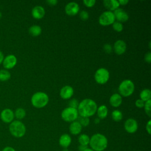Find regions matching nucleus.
Instances as JSON below:
<instances>
[{"label": "nucleus", "instance_id": "nucleus-1", "mask_svg": "<svg viewBox=\"0 0 151 151\" xmlns=\"http://www.w3.org/2000/svg\"><path fill=\"white\" fill-rule=\"evenodd\" d=\"M97 109V104L93 100L86 99L78 104L77 109L80 116L89 117L96 113Z\"/></svg>", "mask_w": 151, "mask_h": 151}, {"label": "nucleus", "instance_id": "nucleus-2", "mask_svg": "<svg viewBox=\"0 0 151 151\" xmlns=\"http://www.w3.org/2000/svg\"><path fill=\"white\" fill-rule=\"evenodd\" d=\"M90 147L94 151H104L108 146L107 137L101 133H95L90 138Z\"/></svg>", "mask_w": 151, "mask_h": 151}, {"label": "nucleus", "instance_id": "nucleus-3", "mask_svg": "<svg viewBox=\"0 0 151 151\" xmlns=\"http://www.w3.org/2000/svg\"><path fill=\"white\" fill-rule=\"evenodd\" d=\"M9 131L12 136L21 138L25 134L26 127L20 120H14L9 124Z\"/></svg>", "mask_w": 151, "mask_h": 151}, {"label": "nucleus", "instance_id": "nucleus-4", "mask_svg": "<svg viewBox=\"0 0 151 151\" xmlns=\"http://www.w3.org/2000/svg\"><path fill=\"white\" fill-rule=\"evenodd\" d=\"M49 97L48 95L41 91H38L34 93L31 99V104L36 108H42L45 107L48 103Z\"/></svg>", "mask_w": 151, "mask_h": 151}, {"label": "nucleus", "instance_id": "nucleus-5", "mask_svg": "<svg viewBox=\"0 0 151 151\" xmlns=\"http://www.w3.org/2000/svg\"><path fill=\"white\" fill-rule=\"evenodd\" d=\"M118 90L121 96L129 97L134 92V84L130 80H124L119 84Z\"/></svg>", "mask_w": 151, "mask_h": 151}, {"label": "nucleus", "instance_id": "nucleus-6", "mask_svg": "<svg viewBox=\"0 0 151 151\" xmlns=\"http://www.w3.org/2000/svg\"><path fill=\"white\" fill-rule=\"evenodd\" d=\"M61 118L63 120L67 122H73L76 121L78 117L77 109L73 107H67L61 112Z\"/></svg>", "mask_w": 151, "mask_h": 151}, {"label": "nucleus", "instance_id": "nucleus-7", "mask_svg": "<svg viewBox=\"0 0 151 151\" xmlns=\"http://www.w3.org/2000/svg\"><path fill=\"white\" fill-rule=\"evenodd\" d=\"M110 74L109 71L104 68H100L95 73L94 79L96 81L100 84H104L107 82L109 79Z\"/></svg>", "mask_w": 151, "mask_h": 151}, {"label": "nucleus", "instance_id": "nucleus-8", "mask_svg": "<svg viewBox=\"0 0 151 151\" xmlns=\"http://www.w3.org/2000/svg\"><path fill=\"white\" fill-rule=\"evenodd\" d=\"M114 21L115 18L113 12L110 11H107L103 12L100 15L99 18V22L102 26L111 25Z\"/></svg>", "mask_w": 151, "mask_h": 151}, {"label": "nucleus", "instance_id": "nucleus-9", "mask_svg": "<svg viewBox=\"0 0 151 151\" xmlns=\"http://www.w3.org/2000/svg\"><path fill=\"white\" fill-rule=\"evenodd\" d=\"M124 127L127 133H134L138 129V123L135 119L130 118L125 121Z\"/></svg>", "mask_w": 151, "mask_h": 151}, {"label": "nucleus", "instance_id": "nucleus-10", "mask_svg": "<svg viewBox=\"0 0 151 151\" xmlns=\"http://www.w3.org/2000/svg\"><path fill=\"white\" fill-rule=\"evenodd\" d=\"M14 113L10 109H5L2 110L0 114L1 120L5 123H11L14 121Z\"/></svg>", "mask_w": 151, "mask_h": 151}, {"label": "nucleus", "instance_id": "nucleus-11", "mask_svg": "<svg viewBox=\"0 0 151 151\" xmlns=\"http://www.w3.org/2000/svg\"><path fill=\"white\" fill-rule=\"evenodd\" d=\"M79 10V5L76 2H70L65 6V12L69 16L76 15L78 13Z\"/></svg>", "mask_w": 151, "mask_h": 151}, {"label": "nucleus", "instance_id": "nucleus-12", "mask_svg": "<svg viewBox=\"0 0 151 151\" xmlns=\"http://www.w3.org/2000/svg\"><path fill=\"white\" fill-rule=\"evenodd\" d=\"M17 63V57L13 54H9L4 57L2 64L6 69H11L14 68Z\"/></svg>", "mask_w": 151, "mask_h": 151}, {"label": "nucleus", "instance_id": "nucleus-13", "mask_svg": "<svg viewBox=\"0 0 151 151\" xmlns=\"http://www.w3.org/2000/svg\"><path fill=\"white\" fill-rule=\"evenodd\" d=\"M113 14L114 15L115 19L119 22H124L129 19V15L123 9L118 8L114 11Z\"/></svg>", "mask_w": 151, "mask_h": 151}, {"label": "nucleus", "instance_id": "nucleus-14", "mask_svg": "<svg viewBox=\"0 0 151 151\" xmlns=\"http://www.w3.org/2000/svg\"><path fill=\"white\" fill-rule=\"evenodd\" d=\"M113 48L116 54L122 55L124 54L126 50V44L122 40H117L114 44Z\"/></svg>", "mask_w": 151, "mask_h": 151}, {"label": "nucleus", "instance_id": "nucleus-15", "mask_svg": "<svg viewBox=\"0 0 151 151\" xmlns=\"http://www.w3.org/2000/svg\"><path fill=\"white\" fill-rule=\"evenodd\" d=\"M74 93V90L72 87L70 86H64L60 91V96L63 99H70Z\"/></svg>", "mask_w": 151, "mask_h": 151}, {"label": "nucleus", "instance_id": "nucleus-16", "mask_svg": "<svg viewBox=\"0 0 151 151\" xmlns=\"http://www.w3.org/2000/svg\"><path fill=\"white\" fill-rule=\"evenodd\" d=\"M45 9L41 6H36L34 7L31 11V14L33 18L37 19H41L45 15Z\"/></svg>", "mask_w": 151, "mask_h": 151}, {"label": "nucleus", "instance_id": "nucleus-17", "mask_svg": "<svg viewBox=\"0 0 151 151\" xmlns=\"http://www.w3.org/2000/svg\"><path fill=\"white\" fill-rule=\"evenodd\" d=\"M59 145L62 147L68 148L71 143V137L68 134H63L59 138Z\"/></svg>", "mask_w": 151, "mask_h": 151}, {"label": "nucleus", "instance_id": "nucleus-18", "mask_svg": "<svg viewBox=\"0 0 151 151\" xmlns=\"http://www.w3.org/2000/svg\"><path fill=\"white\" fill-rule=\"evenodd\" d=\"M82 128L83 127L78 123V122L76 120L70 123L69 126V131L71 134L77 135L81 133Z\"/></svg>", "mask_w": 151, "mask_h": 151}, {"label": "nucleus", "instance_id": "nucleus-19", "mask_svg": "<svg viewBox=\"0 0 151 151\" xmlns=\"http://www.w3.org/2000/svg\"><path fill=\"white\" fill-rule=\"evenodd\" d=\"M110 104L114 107L120 106L122 103V97L118 93H114L111 96L109 99Z\"/></svg>", "mask_w": 151, "mask_h": 151}, {"label": "nucleus", "instance_id": "nucleus-20", "mask_svg": "<svg viewBox=\"0 0 151 151\" xmlns=\"http://www.w3.org/2000/svg\"><path fill=\"white\" fill-rule=\"evenodd\" d=\"M104 7L110 10V11H114L119 6L118 1L116 0H104L103 2Z\"/></svg>", "mask_w": 151, "mask_h": 151}, {"label": "nucleus", "instance_id": "nucleus-21", "mask_svg": "<svg viewBox=\"0 0 151 151\" xmlns=\"http://www.w3.org/2000/svg\"><path fill=\"white\" fill-rule=\"evenodd\" d=\"M96 112L97 114L98 118H99L100 119H104L107 116L108 109L106 106L101 105L97 107Z\"/></svg>", "mask_w": 151, "mask_h": 151}, {"label": "nucleus", "instance_id": "nucleus-22", "mask_svg": "<svg viewBox=\"0 0 151 151\" xmlns=\"http://www.w3.org/2000/svg\"><path fill=\"white\" fill-rule=\"evenodd\" d=\"M28 31L31 35L33 37H37L41 34L42 29L40 26L37 25H34L29 27Z\"/></svg>", "mask_w": 151, "mask_h": 151}, {"label": "nucleus", "instance_id": "nucleus-23", "mask_svg": "<svg viewBox=\"0 0 151 151\" xmlns=\"http://www.w3.org/2000/svg\"><path fill=\"white\" fill-rule=\"evenodd\" d=\"M151 97V91L149 88L143 89L140 93V99L143 101H147L150 100Z\"/></svg>", "mask_w": 151, "mask_h": 151}, {"label": "nucleus", "instance_id": "nucleus-24", "mask_svg": "<svg viewBox=\"0 0 151 151\" xmlns=\"http://www.w3.org/2000/svg\"><path fill=\"white\" fill-rule=\"evenodd\" d=\"M90 137L86 134H81L78 137V142L80 145L88 146L90 142Z\"/></svg>", "mask_w": 151, "mask_h": 151}, {"label": "nucleus", "instance_id": "nucleus-25", "mask_svg": "<svg viewBox=\"0 0 151 151\" xmlns=\"http://www.w3.org/2000/svg\"><path fill=\"white\" fill-rule=\"evenodd\" d=\"M25 116L26 111L24 109L21 107L17 109V110L14 112V117H15L18 119V120L23 119L25 117Z\"/></svg>", "mask_w": 151, "mask_h": 151}, {"label": "nucleus", "instance_id": "nucleus-26", "mask_svg": "<svg viewBox=\"0 0 151 151\" xmlns=\"http://www.w3.org/2000/svg\"><path fill=\"white\" fill-rule=\"evenodd\" d=\"M111 118L114 121L119 122L122 120L123 114L120 110H114L111 113Z\"/></svg>", "mask_w": 151, "mask_h": 151}, {"label": "nucleus", "instance_id": "nucleus-27", "mask_svg": "<svg viewBox=\"0 0 151 151\" xmlns=\"http://www.w3.org/2000/svg\"><path fill=\"white\" fill-rule=\"evenodd\" d=\"M11 77V73L7 70H0V81H8Z\"/></svg>", "mask_w": 151, "mask_h": 151}, {"label": "nucleus", "instance_id": "nucleus-28", "mask_svg": "<svg viewBox=\"0 0 151 151\" xmlns=\"http://www.w3.org/2000/svg\"><path fill=\"white\" fill-rule=\"evenodd\" d=\"M78 122L81 125L82 127H87L90 124V119L88 117H78Z\"/></svg>", "mask_w": 151, "mask_h": 151}, {"label": "nucleus", "instance_id": "nucleus-29", "mask_svg": "<svg viewBox=\"0 0 151 151\" xmlns=\"http://www.w3.org/2000/svg\"><path fill=\"white\" fill-rule=\"evenodd\" d=\"M112 27L114 31L118 32L122 31V30L123 29V24L118 21H114L112 24Z\"/></svg>", "mask_w": 151, "mask_h": 151}, {"label": "nucleus", "instance_id": "nucleus-30", "mask_svg": "<svg viewBox=\"0 0 151 151\" xmlns=\"http://www.w3.org/2000/svg\"><path fill=\"white\" fill-rule=\"evenodd\" d=\"M150 106H151V100H149L145 103L144 105V109H145V111L146 114L150 117L151 116V109H150Z\"/></svg>", "mask_w": 151, "mask_h": 151}, {"label": "nucleus", "instance_id": "nucleus-31", "mask_svg": "<svg viewBox=\"0 0 151 151\" xmlns=\"http://www.w3.org/2000/svg\"><path fill=\"white\" fill-rule=\"evenodd\" d=\"M96 2V1L95 0H83V4L88 8L93 7L95 5Z\"/></svg>", "mask_w": 151, "mask_h": 151}, {"label": "nucleus", "instance_id": "nucleus-32", "mask_svg": "<svg viewBox=\"0 0 151 151\" xmlns=\"http://www.w3.org/2000/svg\"><path fill=\"white\" fill-rule=\"evenodd\" d=\"M79 16H80V19H81V20H83V21H86V20H87V19H88V18H89V14H88V13L86 11H84V10L81 11L80 12Z\"/></svg>", "mask_w": 151, "mask_h": 151}, {"label": "nucleus", "instance_id": "nucleus-33", "mask_svg": "<svg viewBox=\"0 0 151 151\" xmlns=\"http://www.w3.org/2000/svg\"><path fill=\"white\" fill-rule=\"evenodd\" d=\"M78 101L75 99H73L72 100H71L70 101H69V107H73V108H74V109H77L78 107Z\"/></svg>", "mask_w": 151, "mask_h": 151}, {"label": "nucleus", "instance_id": "nucleus-34", "mask_svg": "<svg viewBox=\"0 0 151 151\" xmlns=\"http://www.w3.org/2000/svg\"><path fill=\"white\" fill-rule=\"evenodd\" d=\"M103 49L106 53L110 54L112 51V47L109 44H106L103 46Z\"/></svg>", "mask_w": 151, "mask_h": 151}, {"label": "nucleus", "instance_id": "nucleus-35", "mask_svg": "<svg viewBox=\"0 0 151 151\" xmlns=\"http://www.w3.org/2000/svg\"><path fill=\"white\" fill-rule=\"evenodd\" d=\"M145 105V101L142 100L141 99H137L135 101V106L138 108H142L144 107Z\"/></svg>", "mask_w": 151, "mask_h": 151}, {"label": "nucleus", "instance_id": "nucleus-36", "mask_svg": "<svg viewBox=\"0 0 151 151\" xmlns=\"http://www.w3.org/2000/svg\"><path fill=\"white\" fill-rule=\"evenodd\" d=\"M145 60L146 63H151V52L149 51L145 55Z\"/></svg>", "mask_w": 151, "mask_h": 151}, {"label": "nucleus", "instance_id": "nucleus-37", "mask_svg": "<svg viewBox=\"0 0 151 151\" xmlns=\"http://www.w3.org/2000/svg\"><path fill=\"white\" fill-rule=\"evenodd\" d=\"M146 130L149 134H151V120H149L146 125Z\"/></svg>", "mask_w": 151, "mask_h": 151}, {"label": "nucleus", "instance_id": "nucleus-38", "mask_svg": "<svg viewBox=\"0 0 151 151\" xmlns=\"http://www.w3.org/2000/svg\"><path fill=\"white\" fill-rule=\"evenodd\" d=\"M46 2L50 6H54L58 3V1L57 0H48Z\"/></svg>", "mask_w": 151, "mask_h": 151}, {"label": "nucleus", "instance_id": "nucleus-39", "mask_svg": "<svg viewBox=\"0 0 151 151\" xmlns=\"http://www.w3.org/2000/svg\"><path fill=\"white\" fill-rule=\"evenodd\" d=\"M1 151H16V150L12 146H5Z\"/></svg>", "mask_w": 151, "mask_h": 151}, {"label": "nucleus", "instance_id": "nucleus-40", "mask_svg": "<svg viewBox=\"0 0 151 151\" xmlns=\"http://www.w3.org/2000/svg\"><path fill=\"white\" fill-rule=\"evenodd\" d=\"M88 147V146H84V145H79L78 147V151H84Z\"/></svg>", "mask_w": 151, "mask_h": 151}, {"label": "nucleus", "instance_id": "nucleus-41", "mask_svg": "<svg viewBox=\"0 0 151 151\" xmlns=\"http://www.w3.org/2000/svg\"><path fill=\"white\" fill-rule=\"evenodd\" d=\"M118 2H119V5H126L127 4L129 3V1H127V0H119V1H118Z\"/></svg>", "mask_w": 151, "mask_h": 151}, {"label": "nucleus", "instance_id": "nucleus-42", "mask_svg": "<svg viewBox=\"0 0 151 151\" xmlns=\"http://www.w3.org/2000/svg\"><path fill=\"white\" fill-rule=\"evenodd\" d=\"M4 59V55L3 53H2V52L0 51V64L1 63H2Z\"/></svg>", "mask_w": 151, "mask_h": 151}, {"label": "nucleus", "instance_id": "nucleus-43", "mask_svg": "<svg viewBox=\"0 0 151 151\" xmlns=\"http://www.w3.org/2000/svg\"><path fill=\"white\" fill-rule=\"evenodd\" d=\"M100 119L97 117V118H96V119H94V122L96 124H98V123H100Z\"/></svg>", "mask_w": 151, "mask_h": 151}, {"label": "nucleus", "instance_id": "nucleus-44", "mask_svg": "<svg viewBox=\"0 0 151 151\" xmlns=\"http://www.w3.org/2000/svg\"><path fill=\"white\" fill-rule=\"evenodd\" d=\"M84 151H94L93 149H91L90 147H87L86 149H85Z\"/></svg>", "mask_w": 151, "mask_h": 151}, {"label": "nucleus", "instance_id": "nucleus-45", "mask_svg": "<svg viewBox=\"0 0 151 151\" xmlns=\"http://www.w3.org/2000/svg\"><path fill=\"white\" fill-rule=\"evenodd\" d=\"M63 151H69V150H68V149L67 148H64Z\"/></svg>", "mask_w": 151, "mask_h": 151}, {"label": "nucleus", "instance_id": "nucleus-46", "mask_svg": "<svg viewBox=\"0 0 151 151\" xmlns=\"http://www.w3.org/2000/svg\"><path fill=\"white\" fill-rule=\"evenodd\" d=\"M2 13L0 12V19H1V18H2Z\"/></svg>", "mask_w": 151, "mask_h": 151}, {"label": "nucleus", "instance_id": "nucleus-47", "mask_svg": "<svg viewBox=\"0 0 151 151\" xmlns=\"http://www.w3.org/2000/svg\"><path fill=\"white\" fill-rule=\"evenodd\" d=\"M149 49H150V41L149 42Z\"/></svg>", "mask_w": 151, "mask_h": 151}]
</instances>
